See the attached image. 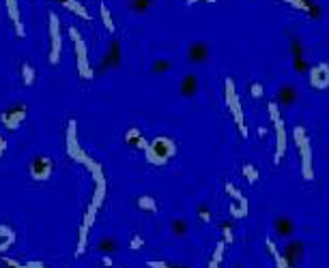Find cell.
<instances>
[{
  "label": "cell",
  "mask_w": 329,
  "mask_h": 268,
  "mask_svg": "<svg viewBox=\"0 0 329 268\" xmlns=\"http://www.w3.org/2000/svg\"><path fill=\"white\" fill-rule=\"evenodd\" d=\"M99 13H101V19H104V26L108 28V32H114L116 26H114V19L110 15V9H108L106 2H99Z\"/></svg>",
  "instance_id": "23"
},
{
  "label": "cell",
  "mask_w": 329,
  "mask_h": 268,
  "mask_svg": "<svg viewBox=\"0 0 329 268\" xmlns=\"http://www.w3.org/2000/svg\"><path fill=\"white\" fill-rule=\"evenodd\" d=\"M299 101V90L295 88L293 84H282L280 90L276 94V103L282 107H289V105H295Z\"/></svg>",
  "instance_id": "13"
},
{
  "label": "cell",
  "mask_w": 329,
  "mask_h": 268,
  "mask_svg": "<svg viewBox=\"0 0 329 268\" xmlns=\"http://www.w3.org/2000/svg\"><path fill=\"white\" fill-rule=\"evenodd\" d=\"M149 268H179V266H170L164 262H149Z\"/></svg>",
  "instance_id": "41"
},
{
  "label": "cell",
  "mask_w": 329,
  "mask_h": 268,
  "mask_svg": "<svg viewBox=\"0 0 329 268\" xmlns=\"http://www.w3.org/2000/svg\"><path fill=\"white\" fill-rule=\"evenodd\" d=\"M6 2V11H9V17H11V22H13V26H15V34L19 39L24 37V26H22V22H19V11H17V0H4Z\"/></svg>",
  "instance_id": "18"
},
{
  "label": "cell",
  "mask_w": 329,
  "mask_h": 268,
  "mask_svg": "<svg viewBox=\"0 0 329 268\" xmlns=\"http://www.w3.org/2000/svg\"><path fill=\"white\" fill-rule=\"evenodd\" d=\"M269 116H271V120H273V122H278V120H280V105H278L276 101H271V103H269Z\"/></svg>",
  "instance_id": "36"
},
{
  "label": "cell",
  "mask_w": 329,
  "mask_h": 268,
  "mask_svg": "<svg viewBox=\"0 0 329 268\" xmlns=\"http://www.w3.org/2000/svg\"><path fill=\"white\" fill-rule=\"evenodd\" d=\"M291 52H293V69L297 73H304L308 65H306V56H304V45H301L299 39H291Z\"/></svg>",
  "instance_id": "14"
},
{
  "label": "cell",
  "mask_w": 329,
  "mask_h": 268,
  "mask_svg": "<svg viewBox=\"0 0 329 268\" xmlns=\"http://www.w3.org/2000/svg\"><path fill=\"white\" fill-rule=\"evenodd\" d=\"M67 155L80 163L86 157L84 150L80 148V142H78V122L75 120H69V129H67Z\"/></svg>",
  "instance_id": "9"
},
{
  "label": "cell",
  "mask_w": 329,
  "mask_h": 268,
  "mask_svg": "<svg viewBox=\"0 0 329 268\" xmlns=\"http://www.w3.org/2000/svg\"><path fill=\"white\" fill-rule=\"evenodd\" d=\"M226 193L232 197V202H230V215L232 217L241 219V217L248 215V200L241 195V191H239L232 182H226Z\"/></svg>",
  "instance_id": "6"
},
{
  "label": "cell",
  "mask_w": 329,
  "mask_h": 268,
  "mask_svg": "<svg viewBox=\"0 0 329 268\" xmlns=\"http://www.w3.org/2000/svg\"><path fill=\"white\" fill-rule=\"evenodd\" d=\"M82 163H84L86 166V170L91 172V174L95 176V180H97V184H106V178H104V172H101V166L95 159H91V157H84V159H82Z\"/></svg>",
  "instance_id": "19"
},
{
  "label": "cell",
  "mask_w": 329,
  "mask_h": 268,
  "mask_svg": "<svg viewBox=\"0 0 329 268\" xmlns=\"http://www.w3.org/2000/svg\"><path fill=\"white\" fill-rule=\"evenodd\" d=\"M26 105H15L11 109H4L2 114H0V122L9 129V131H15V129H19V125L26 120Z\"/></svg>",
  "instance_id": "8"
},
{
  "label": "cell",
  "mask_w": 329,
  "mask_h": 268,
  "mask_svg": "<svg viewBox=\"0 0 329 268\" xmlns=\"http://www.w3.org/2000/svg\"><path fill=\"white\" fill-rule=\"evenodd\" d=\"M153 4V0H129V9H132L134 13H147L149 6Z\"/></svg>",
  "instance_id": "29"
},
{
  "label": "cell",
  "mask_w": 329,
  "mask_h": 268,
  "mask_svg": "<svg viewBox=\"0 0 329 268\" xmlns=\"http://www.w3.org/2000/svg\"><path fill=\"white\" fill-rule=\"evenodd\" d=\"M248 90H250V97L252 99H263L265 97V88L263 84H260L258 80H252L250 84H248Z\"/></svg>",
  "instance_id": "30"
},
{
  "label": "cell",
  "mask_w": 329,
  "mask_h": 268,
  "mask_svg": "<svg viewBox=\"0 0 329 268\" xmlns=\"http://www.w3.org/2000/svg\"><path fill=\"white\" fill-rule=\"evenodd\" d=\"M2 260V264L6 266V268H45L41 262H26V264H19V262H15V260H11V258H0Z\"/></svg>",
  "instance_id": "26"
},
{
  "label": "cell",
  "mask_w": 329,
  "mask_h": 268,
  "mask_svg": "<svg viewBox=\"0 0 329 268\" xmlns=\"http://www.w3.org/2000/svg\"><path fill=\"white\" fill-rule=\"evenodd\" d=\"M310 86L317 90L329 88V63H317L310 69Z\"/></svg>",
  "instance_id": "10"
},
{
  "label": "cell",
  "mask_w": 329,
  "mask_h": 268,
  "mask_svg": "<svg viewBox=\"0 0 329 268\" xmlns=\"http://www.w3.org/2000/svg\"><path fill=\"white\" fill-rule=\"evenodd\" d=\"M243 176H245V180H248L250 184H256L258 182V170H256V166L245 163V166H243Z\"/></svg>",
  "instance_id": "31"
},
{
  "label": "cell",
  "mask_w": 329,
  "mask_h": 268,
  "mask_svg": "<svg viewBox=\"0 0 329 268\" xmlns=\"http://www.w3.org/2000/svg\"><path fill=\"white\" fill-rule=\"evenodd\" d=\"M222 232H224V243H226V245L232 243V238H235V236H232V228H228V225H224Z\"/></svg>",
  "instance_id": "38"
},
{
  "label": "cell",
  "mask_w": 329,
  "mask_h": 268,
  "mask_svg": "<svg viewBox=\"0 0 329 268\" xmlns=\"http://www.w3.org/2000/svg\"><path fill=\"white\" fill-rule=\"evenodd\" d=\"M284 2H291V4H295V6H304V9H310L304 0H284Z\"/></svg>",
  "instance_id": "42"
},
{
  "label": "cell",
  "mask_w": 329,
  "mask_h": 268,
  "mask_svg": "<svg viewBox=\"0 0 329 268\" xmlns=\"http://www.w3.org/2000/svg\"><path fill=\"white\" fill-rule=\"evenodd\" d=\"M187 4H196V2H215V0H185Z\"/></svg>",
  "instance_id": "44"
},
{
  "label": "cell",
  "mask_w": 329,
  "mask_h": 268,
  "mask_svg": "<svg viewBox=\"0 0 329 268\" xmlns=\"http://www.w3.org/2000/svg\"><path fill=\"white\" fill-rule=\"evenodd\" d=\"M88 230L91 228H86V225H82L80 228V238H78V249H75V256H84V251H86V243H88Z\"/></svg>",
  "instance_id": "25"
},
{
  "label": "cell",
  "mask_w": 329,
  "mask_h": 268,
  "mask_svg": "<svg viewBox=\"0 0 329 268\" xmlns=\"http://www.w3.org/2000/svg\"><path fill=\"white\" fill-rule=\"evenodd\" d=\"M265 245H267V249H269V253L273 256V260H276V264H278V268H291L289 264L284 262V258H282V253L278 251V247H276V243H273L271 238H267L265 240Z\"/></svg>",
  "instance_id": "21"
},
{
  "label": "cell",
  "mask_w": 329,
  "mask_h": 268,
  "mask_svg": "<svg viewBox=\"0 0 329 268\" xmlns=\"http://www.w3.org/2000/svg\"><path fill=\"white\" fill-rule=\"evenodd\" d=\"M13 240H15V234H11L9 238H6V240H2V243H0V253H2V251H6V249H9V247L13 245Z\"/></svg>",
  "instance_id": "40"
},
{
  "label": "cell",
  "mask_w": 329,
  "mask_h": 268,
  "mask_svg": "<svg viewBox=\"0 0 329 268\" xmlns=\"http://www.w3.org/2000/svg\"><path fill=\"white\" fill-rule=\"evenodd\" d=\"M293 137L295 144H297V150L301 155V174H304L306 180H312L314 178V168H312V148H310V140H308V133L304 127H295L293 129Z\"/></svg>",
  "instance_id": "2"
},
{
  "label": "cell",
  "mask_w": 329,
  "mask_h": 268,
  "mask_svg": "<svg viewBox=\"0 0 329 268\" xmlns=\"http://www.w3.org/2000/svg\"><path fill=\"white\" fill-rule=\"evenodd\" d=\"M4 150H6V140L2 135H0V159H2V155H4Z\"/></svg>",
  "instance_id": "43"
},
{
  "label": "cell",
  "mask_w": 329,
  "mask_h": 268,
  "mask_svg": "<svg viewBox=\"0 0 329 268\" xmlns=\"http://www.w3.org/2000/svg\"><path fill=\"white\" fill-rule=\"evenodd\" d=\"M69 37L73 41V45H75V56H78V69H80V75L82 78H93V69L88 67V56H86V43H84V39H82V34L80 30L75 28V26H71L69 28Z\"/></svg>",
  "instance_id": "4"
},
{
  "label": "cell",
  "mask_w": 329,
  "mask_h": 268,
  "mask_svg": "<svg viewBox=\"0 0 329 268\" xmlns=\"http://www.w3.org/2000/svg\"><path fill=\"white\" fill-rule=\"evenodd\" d=\"M172 69V63L168 58H157L153 63V73H168Z\"/></svg>",
  "instance_id": "33"
},
{
  "label": "cell",
  "mask_w": 329,
  "mask_h": 268,
  "mask_svg": "<svg viewBox=\"0 0 329 268\" xmlns=\"http://www.w3.org/2000/svg\"><path fill=\"white\" fill-rule=\"evenodd\" d=\"M140 137H142V133H140V129H136V127H132V129H129V131L125 133V142H127V144H136V142H138V140H140Z\"/></svg>",
  "instance_id": "34"
},
{
  "label": "cell",
  "mask_w": 329,
  "mask_h": 268,
  "mask_svg": "<svg viewBox=\"0 0 329 268\" xmlns=\"http://www.w3.org/2000/svg\"><path fill=\"white\" fill-rule=\"evenodd\" d=\"M114 249H116V243H114L112 238H101L99 245H97V251L104 253V256H110V253H112Z\"/></svg>",
  "instance_id": "32"
},
{
  "label": "cell",
  "mask_w": 329,
  "mask_h": 268,
  "mask_svg": "<svg viewBox=\"0 0 329 268\" xmlns=\"http://www.w3.org/2000/svg\"><path fill=\"white\" fill-rule=\"evenodd\" d=\"M63 6H67L71 13H75V15L82 17V19H91V13H88L84 9V4H80L78 0H67V2H63Z\"/></svg>",
  "instance_id": "20"
},
{
  "label": "cell",
  "mask_w": 329,
  "mask_h": 268,
  "mask_svg": "<svg viewBox=\"0 0 329 268\" xmlns=\"http://www.w3.org/2000/svg\"><path fill=\"white\" fill-rule=\"evenodd\" d=\"M147 161L151 166H166V163L176 155V144L170 137H155L153 142H149V146L145 150Z\"/></svg>",
  "instance_id": "1"
},
{
  "label": "cell",
  "mask_w": 329,
  "mask_h": 268,
  "mask_svg": "<svg viewBox=\"0 0 329 268\" xmlns=\"http://www.w3.org/2000/svg\"><path fill=\"white\" fill-rule=\"evenodd\" d=\"M138 208L147 212H157V200L153 195H140L138 197Z\"/></svg>",
  "instance_id": "22"
},
{
  "label": "cell",
  "mask_w": 329,
  "mask_h": 268,
  "mask_svg": "<svg viewBox=\"0 0 329 268\" xmlns=\"http://www.w3.org/2000/svg\"><path fill=\"white\" fill-rule=\"evenodd\" d=\"M179 90L185 99H191V97H196V92H198V78L196 75H191L187 73L185 78L181 80V86H179Z\"/></svg>",
  "instance_id": "17"
},
{
  "label": "cell",
  "mask_w": 329,
  "mask_h": 268,
  "mask_svg": "<svg viewBox=\"0 0 329 268\" xmlns=\"http://www.w3.org/2000/svg\"><path fill=\"white\" fill-rule=\"evenodd\" d=\"M104 266H112V260H110V256L104 258Z\"/></svg>",
  "instance_id": "46"
},
{
  "label": "cell",
  "mask_w": 329,
  "mask_h": 268,
  "mask_svg": "<svg viewBox=\"0 0 329 268\" xmlns=\"http://www.w3.org/2000/svg\"><path fill=\"white\" fill-rule=\"evenodd\" d=\"M11 234H13L11 228H6V225H0V243H2V240H6Z\"/></svg>",
  "instance_id": "39"
},
{
  "label": "cell",
  "mask_w": 329,
  "mask_h": 268,
  "mask_svg": "<svg viewBox=\"0 0 329 268\" xmlns=\"http://www.w3.org/2000/svg\"><path fill=\"white\" fill-rule=\"evenodd\" d=\"M273 230H276V234L280 238H291L295 234V221L286 215H280L276 219V223H273Z\"/></svg>",
  "instance_id": "15"
},
{
  "label": "cell",
  "mask_w": 329,
  "mask_h": 268,
  "mask_svg": "<svg viewBox=\"0 0 329 268\" xmlns=\"http://www.w3.org/2000/svg\"><path fill=\"white\" fill-rule=\"evenodd\" d=\"M224 88H226V105H228V109L232 112V118H235L239 131H241V137H248V127H245L241 101H239V94L235 90V82L228 78V80H226V84H224Z\"/></svg>",
  "instance_id": "3"
},
{
  "label": "cell",
  "mask_w": 329,
  "mask_h": 268,
  "mask_svg": "<svg viewBox=\"0 0 329 268\" xmlns=\"http://www.w3.org/2000/svg\"><path fill=\"white\" fill-rule=\"evenodd\" d=\"M170 230H172V234L174 236H179V238H183L185 234H187V230H189V225H187V221L185 219H174L172 223H170Z\"/></svg>",
  "instance_id": "24"
},
{
  "label": "cell",
  "mask_w": 329,
  "mask_h": 268,
  "mask_svg": "<svg viewBox=\"0 0 329 268\" xmlns=\"http://www.w3.org/2000/svg\"><path fill=\"white\" fill-rule=\"evenodd\" d=\"M52 159L50 157H45V155H39L35 157V161L30 163V176L35 178V180L39 182H45V180H50V176H52Z\"/></svg>",
  "instance_id": "7"
},
{
  "label": "cell",
  "mask_w": 329,
  "mask_h": 268,
  "mask_svg": "<svg viewBox=\"0 0 329 268\" xmlns=\"http://www.w3.org/2000/svg\"><path fill=\"white\" fill-rule=\"evenodd\" d=\"M198 217H200L202 223H209V221H211V210H209L207 204H200V206H198Z\"/></svg>",
  "instance_id": "35"
},
{
  "label": "cell",
  "mask_w": 329,
  "mask_h": 268,
  "mask_svg": "<svg viewBox=\"0 0 329 268\" xmlns=\"http://www.w3.org/2000/svg\"><path fill=\"white\" fill-rule=\"evenodd\" d=\"M276 125V133H278V146H276V155H273V161L280 163L282 161V157L286 153V131H284V120L280 118L278 122H273Z\"/></svg>",
  "instance_id": "16"
},
{
  "label": "cell",
  "mask_w": 329,
  "mask_h": 268,
  "mask_svg": "<svg viewBox=\"0 0 329 268\" xmlns=\"http://www.w3.org/2000/svg\"><path fill=\"white\" fill-rule=\"evenodd\" d=\"M60 47H63V37H60V22L56 13H50V65L60 63Z\"/></svg>",
  "instance_id": "5"
},
{
  "label": "cell",
  "mask_w": 329,
  "mask_h": 268,
  "mask_svg": "<svg viewBox=\"0 0 329 268\" xmlns=\"http://www.w3.org/2000/svg\"><path fill=\"white\" fill-rule=\"evenodd\" d=\"M22 82H24V86H32V84H35V69H32L30 63H24L22 65Z\"/></svg>",
  "instance_id": "27"
},
{
  "label": "cell",
  "mask_w": 329,
  "mask_h": 268,
  "mask_svg": "<svg viewBox=\"0 0 329 268\" xmlns=\"http://www.w3.org/2000/svg\"><path fill=\"white\" fill-rule=\"evenodd\" d=\"M54 2H60V4H63V2H67V0H54Z\"/></svg>",
  "instance_id": "47"
},
{
  "label": "cell",
  "mask_w": 329,
  "mask_h": 268,
  "mask_svg": "<svg viewBox=\"0 0 329 268\" xmlns=\"http://www.w3.org/2000/svg\"><path fill=\"white\" fill-rule=\"evenodd\" d=\"M304 243L301 240H291L289 245L284 247V251H282V258H284V262L289 264L291 268H297V264L301 262V256H304Z\"/></svg>",
  "instance_id": "12"
},
{
  "label": "cell",
  "mask_w": 329,
  "mask_h": 268,
  "mask_svg": "<svg viewBox=\"0 0 329 268\" xmlns=\"http://www.w3.org/2000/svg\"><path fill=\"white\" fill-rule=\"evenodd\" d=\"M258 137L263 140V137H267V129L265 127H258Z\"/></svg>",
  "instance_id": "45"
},
{
  "label": "cell",
  "mask_w": 329,
  "mask_h": 268,
  "mask_svg": "<svg viewBox=\"0 0 329 268\" xmlns=\"http://www.w3.org/2000/svg\"><path fill=\"white\" fill-rule=\"evenodd\" d=\"M140 247H145V240H142L140 236H134V238H132V243H129V249L136 251V249H140Z\"/></svg>",
  "instance_id": "37"
},
{
  "label": "cell",
  "mask_w": 329,
  "mask_h": 268,
  "mask_svg": "<svg viewBox=\"0 0 329 268\" xmlns=\"http://www.w3.org/2000/svg\"><path fill=\"white\" fill-rule=\"evenodd\" d=\"M224 247H226L224 240L215 245V251H213V258H211V262H209V268H219V264H222V258H224Z\"/></svg>",
  "instance_id": "28"
},
{
  "label": "cell",
  "mask_w": 329,
  "mask_h": 268,
  "mask_svg": "<svg viewBox=\"0 0 329 268\" xmlns=\"http://www.w3.org/2000/svg\"><path fill=\"white\" fill-rule=\"evenodd\" d=\"M211 56V47L207 41H191V43L187 45V58H189V63H194V65H202V63H207Z\"/></svg>",
  "instance_id": "11"
}]
</instances>
